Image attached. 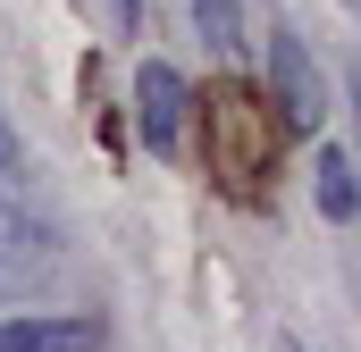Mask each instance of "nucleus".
Segmentation results:
<instances>
[{
	"label": "nucleus",
	"instance_id": "nucleus-1",
	"mask_svg": "<svg viewBox=\"0 0 361 352\" xmlns=\"http://www.w3.org/2000/svg\"><path fill=\"white\" fill-rule=\"evenodd\" d=\"M269 109L286 118V134H319V126H328V76H319L311 42H302L294 25L269 34Z\"/></svg>",
	"mask_w": 361,
	"mask_h": 352
},
{
	"label": "nucleus",
	"instance_id": "nucleus-2",
	"mask_svg": "<svg viewBox=\"0 0 361 352\" xmlns=\"http://www.w3.org/2000/svg\"><path fill=\"white\" fill-rule=\"evenodd\" d=\"M185 126H193V84H185V68L143 59V68H135V134H143V151L177 160V151H185Z\"/></svg>",
	"mask_w": 361,
	"mask_h": 352
},
{
	"label": "nucleus",
	"instance_id": "nucleus-3",
	"mask_svg": "<svg viewBox=\"0 0 361 352\" xmlns=\"http://www.w3.org/2000/svg\"><path fill=\"white\" fill-rule=\"evenodd\" d=\"M101 319L92 310H17L0 319V352H101Z\"/></svg>",
	"mask_w": 361,
	"mask_h": 352
},
{
	"label": "nucleus",
	"instance_id": "nucleus-4",
	"mask_svg": "<svg viewBox=\"0 0 361 352\" xmlns=\"http://www.w3.org/2000/svg\"><path fill=\"white\" fill-rule=\"evenodd\" d=\"M311 201H319V218H328V227H353L361 193H353V160H345L336 143H319V160H311Z\"/></svg>",
	"mask_w": 361,
	"mask_h": 352
},
{
	"label": "nucleus",
	"instance_id": "nucleus-5",
	"mask_svg": "<svg viewBox=\"0 0 361 352\" xmlns=\"http://www.w3.org/2000/svg\"><path fill=\"white\" fill-rule=\"evenodd\" d=\"M193 25H202V42H210L219 59L244 51V0H193Z\"/></svg>",
	"mask_w": 361,
	"mask_h": 352
},
{
	"label": "nucleus",
	"instance_id": "nucleus-6",
	"mask_svg": "<svg viewBox=\"0 0 361 352\" xmlns=\"http://www.w3.org/2000/svg\"><path fill=\"white\" fill-rule=\"evenodd\" d=\"M17 244H42V227L8 201V184H0V260H17Z\"/></svg>",
	"mask_w": 361,
	"mask_h": 352
},
{
	"label": "nucleus",
	"instance_id": "nucleus-7",
	"mask_svg": "<svg viewBox=\"0 0 361 352\" xmlns=\"http://www.w3.org/2000/svg\"><path fill=\"white\" fill-rule=\"evenodd\" d=\"M135 17H143V0H118V25H126V34H135Z\"/></svg>",
	"mask_w": 361,
	"mask_h": 352
},
{
	"label": "nucleus",
	"instance_id": "nucleus-8",
	"mask_svg": "<svg viewBox=\"0 0 361 352\" xmlns=\"http://www.w3.org/2000/svg\"><path fill=\"white\" fill-rule=\"evenodd\" d=\"M277 352H302V344H294V336H286V344H277Z\"/></svg>",
	"mask_w": 361,
	"mask_h": 352
}]
</instances>
